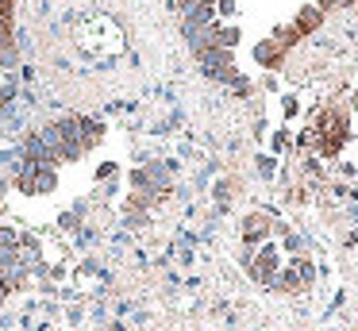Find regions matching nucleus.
Wrapping results in <instances>:
<instances>
[{
  "label": "nucleus",
  "instance_id": "f03ea898",
  "mask_svg": "<svg viewBox=\"0 0 358 331\" xmlns=\"http://www.w3.org/2000/svg\"><path fill=\"white\" fill-rule=\"evenodd\" d=\"M93 177H96V181H112V177H120V162H101V166H96L93 169Z\"/></svg>",
  "mask_w": 358,
  "mask_h": 331
},
{
  "label": "nucleus",
  "instance_id": "f257e3e1",
  "mask_svg": "<svg viewBox=\"0 0 358 331\" xmlns=\"http://www.w3.org/2000/svg\"><path fill=\"white\" fill-rule=\"evenodd\" d=\"M58 189V169L55 166H35L31 177V197H47V192Z\"/></svg>",
  "mask_w": 358,
  "mask_h": 331
},
{
  "label": "nucleus",
  "instance_id": "7ed1b4c3",
  "mask_svg": "<svg viewBox=\"0 0 358 331\" xmlns=\"http://www.w3.org/2000/svg\"><path fill=\"white\" fill-rule=\"evenodd\" d=\"M127 181H131L135 189L150 192V174H147V169H131V174H127Z\"/></svg>",
  "mask_w": 358,
  "mask_h": 331
},
{
  "label": "nucleus",
  "instance_id": "39448f33",
  "mask_svg": "<svg viewBox=\"0 0 358 331\" xmlns=\"http://www.w3.org/2000/svg\"><path fill=\"white\" fill-rule=\"evenodd\" d=\"M0 20L12 23V0H0Z\"/></svg>",
  "mask_w": 358,
  "mask_h": 331
},
{
  "label": "nucleus",
  "instance_id": "0eeeda50",
  "mask_svg": "<svg viewBox=\"0 0 358 331\" xmlns=\"http://www.w3.org/2000/svg\"><path fill=\"white\" fill-rule=\"evenodd\" d=\"M81 320H85V308L73 304V308H70V323H81Z\"/></svg>",
  "mask_w": 358,
  "mask_h": 331
},
{
  "label": "nucleus",
  "instance_id": "423d86ee",
  "mask_svg": "<svg viewBox=\"0 0 358 331\" xmlns=\"http://www.w3.org/2000/svg\"><path fill=\"white\" fill-rule=\"evenodd\" d=\"M58 223H62L66 231H73V227H78V216H73V212H66V216H62V220H58Z\"/></svg>",
  "mask_w": 358,
  "mask_h": 331
},
{
  "label": "nucleus",
  "instance_id": "20e7f679",
  "mask_svg": "<svg viewBox=\"0 0 358 331\" xmlns=\"http://www.w3.org/2000/svg\"><path fill=\"white\" fill-rule=\"evenodd\" d=\"M8 46H16V38H12V23L0 20V50H8Z\"/></svg>",
  "mask_w": 358,
  "mask_h": 331
}]
</instances>
